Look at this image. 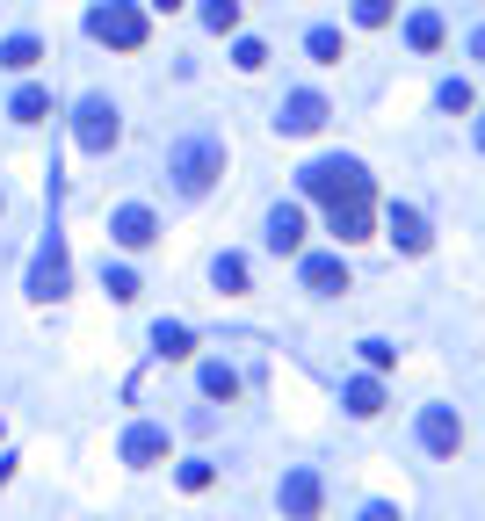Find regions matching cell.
I'll list each match as a JSON object with an SVG mask.
<instances>
[{
  "instance_id": "6da1fadb",
  "label": "cell",
  "mask_w": 485,
  "mask_h": 521,
  "mask_svg": "<svg viewBox=\"0 0 485 521\" xmlns=\"http://www.w3.org/2000/svg\"><path fill=\"white\" fill-rule=\"evenodd\" d=\"M297 189L326 203V232H333V239H370L377 203H370V167H362V160H348V152L312 160L305 174H297Z\"/></svg>"
},
{
  "instance_id": "7a4b0ae2",
  "label": "cell",
  "mask_w": 485,
  "mask_h": 521,
  "mask_svg": "<svg viewBox=\"0 0 485 521\" xmlns=\"http://www.w3.org/2000/svg\"><path fill=\"white\" fill-rule=\"evenodd\" d=\"M167 174H174L181 196H210V181L225 174V145H218V138H181V145L167 152Z\"/></svg>"
},
{
  "instance_id": "3957f363",
  "label": "cell",
  "mask_w": 485,
  "mask_h": 521,
  "mask_svg": "<svg viewBox=\"0 0 485 521\" xmlns=\"http://www.w3.org/2000/svg\"><path fill=\"white\" fill-rule=\"evenodd\" d=\"M87 37L109 44V51H138L145 44V8L138 0H102V8L87 15Z\"/></svg>"
},
{
  "instance_id": "277c9868",
  "label": "cell",
  "mask_w": 485,
  "mask_h": 521,
  "mask_svg": "<svg viewBox=\"0 0 485 521\" xmlns=\"http://www.w3.org/2000/svg\"><path fill=\"white\" fill-rule=\"evenodd\" d=\"M66 283H73V261H66V239H58V232H44V247H37V261H29V297H37V304H51V297H66Z\"/></svg>"
},
{
  "instance_id": "5b68a950",
  "label": "cell",
  "mask_w": 485,
  "mask_h": 521,
  "mask_svg": "<svg viewBox=\"0 0 485 521\" xmlns=\"http://www.w3.org/2000/svg\"><path fill=\"white\" fill-rule=\"evenodd\" d=\"M116 131H124V124H116V102H109V95H87V102L73 109V138H80V152H109Z\"/></svg>"
},
{
  "instance_id": "8992f818",
  "label": "cell",
  "mask_w": 485,
  "mask_h": 521,
  "mask_svg": "<svg viewBox=\"0 0 485 521\" xmlns=\"http://www.w3.org/2000/svg\"><path fill=\"white\" fill-rule=\"evenodd\" d=\"M326 116H333V109H326V95L297 87V95L276 109V131H283V138H312V131H326Z\"/></svg>"
},
{
  "instance_id": "52a82bcc",
  "label": "cell",
  "mask_w": 485,
  "mask_h": 521,
  "mask_svg": "<svg viewBox=\"0 0 485 521\" xmlns=\"http://www.w3.org/2000/svg\"><path fill=\"white\" fill-rule=\"evenodd\" d=\"M420 449H428V456H457V449H464L457 406H428V413H420Z\"/></svg>"
},
{
  "instance_id": "ba28073f",
  "label": "cell",
  "mask_w": 485,
  "mask_h": 521,
  "mask_svg": "<svg viewBox=\"0 0 485 521\" xmlns=\"http://www.w3.org/2000/svg\"><path fill=\"white\" fill-rule=\"evenodd\" d=\"M319 500H326L319 471H283V514L290 521H319Z\"/></svg>"
},
{
  "instance_id": "9c48e42d",
  "label": "cell",
  "mask_w": 485,
  "mask_h": 521,
  "mask_svg": "<svg viewBox=\"0 0 485 521\" xmlns=\"http://www.w3.org/2000/svg\"><path fill=\"white\" fill-rule=\"evenodd\" d=\"M261 239H268V254H297V247H305V210H297V203H276Z\"/></svg>"
},
{
  "instance_id": "30bf717a",
  "label": "cell",
  "mask_w": 485,
  "mask_h": 521,
  "mask_svg": "<svg viewBox=\"0 0 485 521\" xmlns=\"http://www.w3.org/2000/svg\"><path fill=\"white\" fill-rule=\"evenodd\" d=\"M109 239H116V247H153L160 225H153V210H145V203H124V210L109 218Z\"/></svg>"
},
{
  "instance_id": "8fae6325",
  "label": "cell",
  "mask_w": 485,
  "mask_h": 521,
  "mask_svg": "<svg viewBox=\"0 0 485 521\" xmlns=\"http://www.w3.org/2000/svg\"><path fill=\"white\" fill-rule=\"evenodd\" d=\"M384 232L399 239L406 254H428V247H435V232H428V218H420V210H406V203H391V210H384Z\"/></svg>"
},
{
  "instance_id": "7c38bea8",
  "label": "cell",
  "mask_w": 485,
  "mask_h": 521,
  "mask_svg": "<svg viewBox=\"0 0 485 521\" xmlns=\"http://www.w3.org/2000/svg\"><path fill=\"white\" fill-rule=\"evenodd\" d=\"M305 290L341 297V290H348V261H341V254H305Z\"/></svg>"
},
{
  "instance_id": "4fadbf2b",
  "label": "cell",
  "mask_w": 485,
  "mask_h": 521,
  "mask_svg": "<svg viewBox=\"0 0 485 521\" xmlns=\"http://www.w3.org/2000/svg\"><path fill=\"white\" fill-rule=\"evenodd\" d=\"M160 456H167V427H131V435H124V464H160Z\"/></svg>"
},
{
  "instance_id": "5bb4252c",
  "label": "cell",
  "mask_w": 485,
  "mask_h": 521,
  "mask_svg": "<svg viewBox=\"0 0 485 521\" xmlns=\"http://www.w3.org/2000/svg\"><path fill=\"white\" fill-rule=\"evenodd\" d=\"M341 406H348L355 420H377V413H384V384H377V377H355V384L341 391Z\"/></svg>"
},
{
  "instance_id": "9a60e30c",
  "label": "cell",
  "mask_w": 485,
  "mask_h": 521,
  "mask_svg": "<svg viewBox=\"0 0 485 521\" xmlns=\"http://www.w3.org/2000/svg\"><path fill=\"white\" fill-rule=\"evenodd\" d=\"M8 116H15V124H44V116H51V95H44V87H15Z\"/></svg>"
},
{
  "instance_id": "2e32d148",
  "label": "cell",
  "mask_w": 485,
  "mask_h": 521,
  "mask_svg": "<svg viewBox=\"0 0 485 521\" xmlns=\"http://www.w3.org/2000/svg\"><path fill=\"white\" fill-rule=\"evenodd\" d=\"M406 44H413V51H435V44H442V15H435V8L406 15Z\"/></svg>"
},
{
  "instance_id": "e0dca14e",
  "label": "cell",
  "mask_w": 485,
  "mask_h": 521,
  "mask_svg": "<svg viewBox=\"0 0 485 521\" xmlns=\"http://www.w3.org/2000/svg\"><path fill=\"white\" fill-rule=\"evenodd\" d=\"M153 348H160V355L174 362V355H189V348H196V333L181 326V319H160V326H153Z\"/></svg>"
},
{
  "instance_id": "ac0fdd59",
  "label": "cell",
  "mask_w": 485,
  "mask_h": 521,
  "mask_svg": "<svg viewBox=\"0 0 485 521\" xmlns=\"http://www.w3.org/2000/svg\"><path fill=\"white\" fill-rule=\"evenodd\" d=\"M37 58H44V44H37V37H8V44H0V66H8V73H29Z\"/></svg>"
},
{
  "instance_id": "d6986e66",
  "label": "cell",
  "mask_w": 485,
  "mask_h": 521,
  "mask_svg": "<svg viewBox=\"0 0 485 521\" xmlns=\"http://www.w3.org/2000/svg\"><path fill=\"white\" fill-rule=\"evenodd\" d=\"M305 51L319 58V66H341V58H348V44H341V29H312V37H305Z\"/></svg>"
},
{
  "instance_id": "ffe728a7",
  "label": "cell",
  "mask_w": 485,
  "mask_h": 521,
  "mask_svg": "<svg viewBox=\"0 0 485 521\" xmlns=\"http://www.w3.org/2000/svg\"><path fill=\"white\" fill-rule=\"evenodd\" d=\"M210 283H218V290H247V261H239V254H218V261H210Z\"/></svg>"
},
{
  "instance_id": "44dd1931",
  "label": "cell",
  "mask_w": 485,
  "mask_h": 521,
  "mask_svg": "<svg viewBox=\"0 0 485 521\" xmlns=\"http://www.w3.org/2000/svg\"><path fill=\"white\" fill-rule=\"evenodd\" d=\"M203 391H210V398H225V406H232V398H239V377L225 370V362H203Z\"/></svg>"
},
{
  "instance_id": "7402d4cb",
  "label": "cell",
  "mask_w": 485,
  "mask_h": 521,
  "mask_svg": "<svg viewBox=\"0 0 485 521\" xmlns=\"http://www.w3.org/2000/svg\"><path fill=\"white\" fill-rule=\"evenodd\" d=\"M232 66H239V73H261V66H268V44H261V37H239V44H232Z\"/></svg>"
},
{
  "instance_id": "603a6c76",
  "label": "cell",
  "mask_w": 485,
  "mask_h": 521,
  "mask_svg": "<svg viewBox=\"0 0 485 521\" xmlns=\"http://www.w3.org/2000/svg\"><path fill=\"white\" fill-rule=\"evenodd\" d=\"M203 29H218V37L239 29V0H203Z\"/></svg>"
},
{
  "instance_id": "cb8c5ba5",
  "label": "cell",
  "mask_w": 485,
  "mask_h": 521,
  "mask_svg": "<svg viewBox=\"0 0 485 521\" xmlns=\"http://www.w3.org/2000/svg\"><path fill=\"white\" fill-rule=\"evenodd\" d=\"M102 290H109L116 304H131V297H138V275H131V268H102Z\"/></svg>"
},
{
  "instance_id": "d4e9b609",
  "label": "cell",
  "mask_w": 485,
  "mask_h": 521,
  "mask_svg": "<svg viewBox=\"0 0 485 521\" xmlns=\"http://www.w3.org/2000/svg\"><path fill=\"white\" fill-rule=\"evenodd\" d=\"M435 102H442L449 116H464V109H471V80H442V95H435Z\"/></svg>"
},
{
  "instance_id": "484cf974",
  "label": "cell",
  "mask_w": 485,
  "mask_h": 521,
  "mask_svg": "<svg viewBox=\"0 0 485 521\" xmlns=\"http://www.w3.org/2000/svg\"><path fill=\"white\" fill-rule=\"evenodd\" d=\"M355 22L362 29H384L391 22V0H355Z\"/></svg>"
},
{
  "instance_id": "4316f807",
  "label": "cell",
  "mask_w": 485,
  "mask_h": 521,
  "mask_svg": "<svg viewBox=\"0 0 485 521\" xmlns=\"http://www.w3.org/2000/svg\"><path fill=\"white\" fill-rule=\"evenodd\" d=\"M362 362H370V370H391V362H399V348H391V341H362Z\"/></svg>"
},
{
  "instance_id": "83f0119b",
  "label": "cell",
  "mask_w": 485,
  "mask_h": 521,
  "mask_svg": "<svg viewBox=\"0 0 485 521\" xmlns=\"http://www.w3.org/2000/svg\"><path fill=\"white\" fill-rule=\"evenodd\" d=\"M210 478H218V471H210V464H181V493H203Z\"/></svg>"
},
{
  "instance_id": "f1b7e54d",
  "label": "cell",
  "mask_w": 485,
  "mask_h": 521,
  "mask_svg": "<svg viewBox=\"0 0 485 521\" xmlns=\"http://www.w3.org/2000/svg\"><path fill=\"white\" fill-rule=\"evenodd\" d=\"M362 521H406V514H399V507H384V500H377V507H362Z\"/></svg>"
},
{
  "instance_id": "f546056e",
  "label": "cell",
  "mask_w": 485,
  "mask_h": 521,
  "mask_svg": "<svg viewBox=\"0 0 485 521\" xmlns=\"http://www.w3.org/2000/svg\"><path fill=\"white\" fill-rule=\"evenodd\" d=\"M471 58H478V66H485V29H478V37H471Z\"/></svg>"
},
{
  "instance_id": "4dcf8cb0",
  "label": "cell",
  "mask_w": 485,
  "mask_h": 521,
  "mask_svg": "<svg viewBox=\"0 0 485 521\" xmlns=\"http://www.w3.org/2000/svg\"><path fill=\"white\" fill-rule=\"evenodd\" d=\"M153 8H160V15H174V8H181V0H153Z\"/></svg>"
},
{
  "instance_id": "1f68e13d",
  "label": "cell",
  "mask_w": 485,
  "mask_h": 521,
  "mask_svg": "<svg viewBox=\"0 0 485 521\" xmlns=\"http://www.w3.org/2000/svg\"><path fill=\"white\" fill-rule=\"evenodd\" d=\"M478 152H485V116H478Z\"/></svg>"
}]
</instances>
